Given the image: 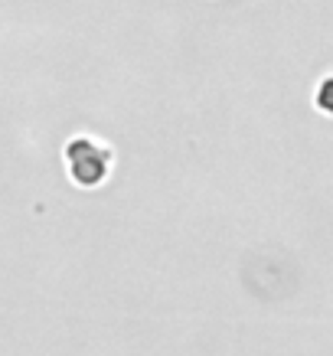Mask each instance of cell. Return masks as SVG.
Listing matches in <instances>:
<instances>
[{
	"instance_id": "6da1fadb",
	"label": "cell",
	"mask_w": 333,
	"mask_h": 356,
	"mask_svg": "<svg viewBox=\"0 0 333 356\" xmlns=\"http://www.w3.org/2000/svg\"><path fill=\"white\" fill-rule=\"evenodd\" d=\"M69 161H72V177L79 184H98L105 177V154L86 138H79L69 147Z\"/></svg>"
},
{
	"instance_id": "7a4b0ae2",
	"label": "cell",
	"mask_w": 333,
	"mask_h": 356,
	"mask_svg": "<svg viewBox=\"0 0 333 356\" xmlns=\"http://www.w3.org/2000/svg\"><path fill=\"white\" fill-rule=\"evenodd\" d=\"M314 102H317V108L333 115V76H323L317 82V92H314Z\"/></svg>"
}]
</instances>
